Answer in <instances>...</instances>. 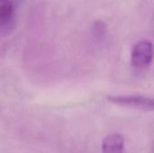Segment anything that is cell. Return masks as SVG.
I'll list each match as a JSON object with an SVG mask.
<instances>
[{"instance_id":"1","label":"cell","mask_w":154,"mask_h":153,"mask_svg":"<svg viewBox=\"0 0 154 153\" xmlns=\"http://www.w3.org/2000/svg\"><path fill=\"white\" fill-rule=\"evenodd\" d=\"M107 101L117 106L136 108L138 110H153V100L143 96H108Z\"/></svg>"},{"instance_id":"2","label":"cell","mask_w":154,"mask_h":153,"mask_svg":"<svg viewBox=\"0 0 154 153\" xmlns=\"http://www.w3.org/2000/svg\"><path fill=\"white\" fill-rule=\"evenodd\" d=\"M152 60V44L148 41L138 42L132 51V65L137 69H145Z\"/></svg>"},{"instance_id":"3","label":"cell","mask_w":154,"mask_h":153,"mask_svg":"<svg viewBox=\"0 0 154 153\" xmlns=\"http://www.w3.org/2000/svg\"><path fill=\"white\" fill-rule=\"evenodd\" d=\"M103 153H124L125 140L118 133H112L103 139L102 142Z\"/></svg>"},{"instance_id":"4","label":"cell","mask_w":154,"mask_h":153,"mask_svg":"<svg viewBox=\"0 0 154 153\" xmlns=\"http://www.w3.org/2000/svg\"><path fill=\"white\" fill-rule=\"evenodd\" d=\"M14 12L13 3L10 0H0V21L7 20Z\"/></svg>"},{"instance_id":"5","label":"cell","mask_w":154,"mask_h":153,"mask_svg":"<svg viewBox=\"0 0 154 153\" xmlns=\"http://www.w3.org/2000/svg\"><path fill=\"white\" fill-rule=\"evenodd\" d=\"M10 1H11L12 3H13V2H15V3L19 4V3H21V2H22L23 0H10Z\"/></svg>"}]
</instances>
